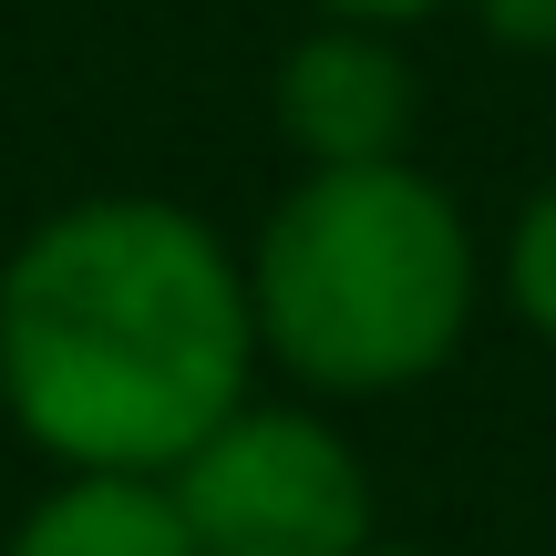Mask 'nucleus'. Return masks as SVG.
<instances>
[{
	"mask_svg": "<svg viewBox=\"0 0 556 556\" xmlns=\"http://www.w3.org/2000/svg\"><path fill=\"white\" fill-rule=\"evenodd\" d=\"M248 371V258L165 197H83L0 268V402L62 475H176Z\"/></svg>",
	"mask_w": 556,
	"mask_h": 556,
	"instance_id": "1",
	"label": "nucleus"
},
{
	"mask_svg": "<svg viewBox=\"0 0 556 556\" xmlns=\"http://www.w3.org/2000/svg\"><path fill=\"white\" fill-rule=\"evenodd\" d=\"M258 351L309 392L433 381L475 330V227L422 165H309L248 258Z\"/></svg>",
	"mask_w": 556,
	"mask_h": 556,
	"instance_id": "2",
	"label": "nucleus"
},
{
	"mask_svg": "<svg viewBox=\"0 0 556 556\" xmlns=\"http://www.w3.org/2000/svg\"><path fill=\"white\" fill-rule=\"evenodd\" d=\"M165 484H176L197 556H361L371 546V475L299 402H238Z\"/></svg>",
	"mask_w": 556,
	"mask_h": 556,
	"instance_id": "3",
	"label": "nucleus"
},
{
	"mask_svg": "<svg viewBox=\"0 0 556 556\" xmlns=\"http://www.w3.org/2000/svg\"><path fill=\"white\" fill-rule=\"evenodd\" d=\"M413 103H422L413 62L371 21H330L278 62V135L299 144V165H402Z\"/></svg>",
	"mask_w": 556,
	"mask_h": 556,
	"instance_id": "4",
	"label": "nucleus"
},
{
	"mask_svg": "<svg viewBox=\"0 0 556 556\" xmlns=\"http://www.w3.org/2000/svg\"><path fill=\"white\" fill-rule=\"evenodd\" d=\"M0 556H197L165 475H62Z\"/></svg>",
	"mask_w": 556,
	"mask_h": 556,
	"instance_id": "5",
	"label": "nucleus"
},
{
	"mask_svg": "<svg viewBox=\"0 0 556 556\" xmlns=\"http://www.w3.org/2000/svg\"><path fill=\"white\" fill-rule=\"evenodd\" d=\"M505 289H516L526 330H546V340H556V176L526 197L516 238H505Z\"/></svg>",
	"mask_w": 556,
	"mask_h": 556,
	"instance_id": "6",
	"label": "nucleus"
},
{
	"mask_svg": "<svg viewBox=\"0 0 556 556\" xmlns=\"http://www.w3.org/2000/svg\"><path fill=\"white\" fill-rule=\"evenodd\" d=\"M475 21L505 52H556V0H475Z\"/></svg>",
	"mask_w": 556,
	"mask_h": 556,
	"instance_id": "7",
	"label": "nucleus"
},
{
	"mask_svg": "<svg viewBox=\"0 0 556 556\" xmlns=\"http://www.w3.org/2000/svg\"><path fill=\"white\" fill-rule=\"evenodd\" d=\"M330 21H371V31H392V21H422V11H443V0H319Z\"/></svg>",
	"mask_w": 556,
	"mask_h": 556,
	"instance_id": "8",
	"label": "nucleus"
},
{
	"mask_svg": "<svg viewBox=\"0 0 556 556\" xmlns=\"http://www.w3.org/2000/svg\"><path fill=\"white\" fill-rule=\"evenodd\" d=\"M361 556H402V546H361Z\"/></svg>",
	"mask_w": 556,
	"mask_h": 556,
	"instance_id": "9",
	"label": "nucleus"
}]
</instances>
